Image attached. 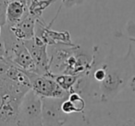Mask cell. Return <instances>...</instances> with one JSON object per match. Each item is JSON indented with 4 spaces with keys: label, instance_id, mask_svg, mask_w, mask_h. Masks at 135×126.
I'll list each match as a JSON object with an SVG mask.
<instances>
[{
    "label": "cell",
    "instance_id": "obj_3",
    "mask_svg": "<svg viewBox=\"0 0 135 126\" xmlns=\"http://www.w3.org/2000/svg\"><path fill=\"white\" fill-rule=\"evenodd\" d=\"M95 46L81 44L48 46L49 71L51 75H71L81 76L88 74L94 61Z\"/></svg>",
    "mask_w": 135,
    "mask_h": 126
},
{
    "label": "cell",
    "instance_id": "obj_7",
    "mask_svg": "<svg viewBox=\"0 0 135 126\" xmlns=\"http://www.w3.org/2000/svg\"><path fill=\"white\" fill-rule=\"evenodd\" d=\"M44 126H67L70 116L61 109L62 102L67 98H41Z\"/></svg>",
    "mask_w": 135,
    "mask_h": 126
},
{
    "label": "cell",
    "instance_id": "obj_1",
    "mask_svg": "<svg viewBox=\"0 0 135 126\" xmlns=\"http://www.w3.org/2000/svg\"><path fill=\"white\" fill-rule=\"evenodd\" d=\"M103 63L105 77L95 87L87 106L115 100L124 90L135 71L131 47H129L127 54L122 57H116L112 54L105 55Z\"/></svg>",
    "mask_w": 135,
    "mask_h": 126
},
{
    "label": "cell",
    "instance_id": "obj_15",
    "mask_svg": "<svg viewBox=\"0 0 135 126\" xmlns=\"http://www.w3.org/2000/svg\"><path fill=\"white\" fill-rule=\"evenodd\" d=\"M10 0H0V24L6 25V10Z\"/></svg>",
    "mask_w": 135,
    "mask_h": 126
},
{
    "label": "cell",
    "instance_id": "obj_13",
    "mask_svg": "<svg viewBox=\"0 0 135 126\" xmlns=\"http://www.w3.org/2000/svg\"><path fill=\"white\" fill-rule=\"evenodd\" d=\"M115 100L124 101H135V71L131 76L124 90L118 95Z\"/></svg>",
    "mask_w": 135,
    "mask_h": 126
},
{
    "label": "cell",
    "instance_id": "obj_6",
    "mask_svg": "<svg viewBox=\"0 0 135 126\" xmlns=\"http://www.w3.org/2000/svg\"><path fill=\"white\" fill-rule=\"evenodd\" d=\"M31 83V89L41 98H68L69 93L61 88L52 76H41L34 73L26 72Z\"/></svg>",
    "mask_w": 135,
    "mask_h": 126
},
{
    "label": "cell",
    "instance_id": "obj_8",
    "mask_svg": "<svg viewBox=\"0 0 135 126\" xmlns=\"http://www.w3.org/2000/svg\"><path fill=\"white\" fill-rule=\"evenodd\" d=\"M23 43L36 65V74L51 76L49 71L48 45L37 36L29 41H23Z\"/></svg>",
    "mask_w": 135,
    "mask_h": 126
},
{
    "label": "cell",
    "instance_id": "obj_16",
    "mask_svg": "<svg viewBox=\"0 0 135 126\" xmlns=\"http://www.w3.org/2000/svg\"><path fill=\"white\" fill-rule=\"evenodd\" d=\"M11 65H10L8 61H6L3 58H0V76L6 75Z\"/></svg>",
    "mask_w": 135,
    "mask_h": 126
},
{
    "label": "cell",
    "instance_id": "obj_14",
    "mask_svg": "<svg viewBox=\"0 0 135 126\" xmlns=\"http://www.w3.org/2000/svg\"><path fill=\"white\" fill-rule=\"evenodd\" d=\"M68 99L70 100L72 104H73L74 108L76 109V114H80V113H83L85 111L87 107L86 101L84 100V98L79 95L78 93L71 92L69 94L68 97Z\"/></svg>",
    "mask_w": 135,
    "mask_h": 126
},
{
    "label": "cell",
    "instance_id": "obj_10",
    "mask_svg": "<svg viewBox=\"0 0 135 126\" xmlns=\"http://www.w3.org/2000/svg\"><path fill=\"white\" fill-rule=\"evenodd\" d=\"M37 19H38L28 14L18 24L11 27L9 26V28L16 38L22 41H29L35 37V28Z\"/></svg>",
    "mask_w": 135,
    "mask_h": 126
},
{
    "label": "cell",
    "instance_id": "obj_18",
    "mask_svg": "<svg viewBox=\"0 0 135 126\" xmlns=\"http://www.w3.org/2000/svg\"><path fill=\"white\" fill-rule=\"evenodd\" d=\"M4 54H5L4 45H3L2 41L0 40V58H3V59H4Z\"/></svg>",
    "mask_w": 135,
    "mask_h": 126
},
{
    "label": "cell",
    "instance_id": "obj_9",
    "mask_svg": "<svg viewBox=\"0 0 135 126\" xmlns=\"http://www.w3.org/2000/svg\"><path fill=\"white\" fill-rule=\"evenodd\" d=\"M28 14V0H10L6 10V24L14 26Z\"/></svg>",
    "mask_w": 135,
    "mask_h": 126
},
{
    "label": "cell",
    "instance_id": "obj_2",
    "mask_svg": "<svg viewBox=\"0 0 135 126\" xmlns=\"http://www.w3.org/2000/svg\"><path fill=\"white\" fill-rule=\"evenodd\" d=\"M76 115L70 116L68 126H135V101L94 104Z\"/></svg>",
    "mask_w": 135,
    "mask_h": 126
},
{
    "label": "cell",
    "instance_id": "obj_5",
    "mask_svg": "<svg viewBox=\"0 0 135 126\" xmlns=\"http://www.w3.org/2000/svg\"><path fill=\"white\" fill-rule=\"evenodd\" d=\"M17 126H44L41 97L32 89L26 93L22 99Z\"/></svg>",
    "mask_w": 135,
    "mask_h": 126
},
{
    "label": "cell",
    "instance_id": "obj_12",
    "mask_svg": "<svg viewBox=\"0 0 135 126\" xmlns=\"http://www.w3.org/2000/svg\"><path fill=\"white\" fill-rule=\"evenodd\" d=\"M53 79L56 82L58 86L61 87L63 90L70 94L71 92L72 88L75 86L79 76H71V75H51Z\"/></svg>",
    "mask_w": 135,
    "mask_h": 126
},
{
    "label": "cell",
    "instance_id": "obj_20",
    "mask_svg": "<svg viewBox=\"0 0 135 126\" xmlns=\"http://www.w3.org/2000/svg\"><path fill=\"white\" fill-rule=\"evenodd\" d=\"M67 126H68V125H67Z\"/></svg>",
    "mask_w": 135,
    "mask_h": 126
},
{
    "label": "cell",
    "instance_id": "obj_4",
    "mask_svg": "<svg viewBox=\"0 0 135 126\" xmlns=\"http://www.w3.org/2000/svg\"><path fill=\"white\" fill-rule=\"evenodd\" d=\"M30 90L6 75L0 76V126H17L21 102Z\"/></svg>",
    "mask_w": 135,
    "mask_h": 126
},
{
    "label": "cell",
    "instance_id": "obj_11",
    "mask_svg": "<svg viewBox=\"0 0 135 126\" xmlns=\"http://www.w3.org/2000/svg\"><path fill=\"white\" fill-rule=\"evenodd\" d=\"M57 0H28L29 14L36 19H41L43 12Z\"/></svg>",
    "mask_w": 135,
    "mask_h": 126
},
{
    "label": "cell",
    "instance_id": "obj_17",
    "mask_svg": "<svg viewBox=\"0 0 135 126\" xmlns=\"http://www.w3.org/2000/svg\"><path fill=\"white\" fill-rule=\"evenodd\" d=\"M83 1L84 0H61V6H65L67 8H70L71 7L83 4Z\"/></svg>",
    "mask_w": 135,
    "mask_h": 126
},
{
    "label": "cell",
    "instance_id": "obj_19",
    "mask_svg": "<svg viewBox=\"0 0 135 126\" xmlns=\"http://www.w3.org/2000/svg\"><path fill=\"white\" fill-rule=\"evenodd\" d=\"M1 35H2V26L0 24V40H1Z\"/></svg>",
    "mask_w": 135,
    "mask_h": 126
}]
</instances>
